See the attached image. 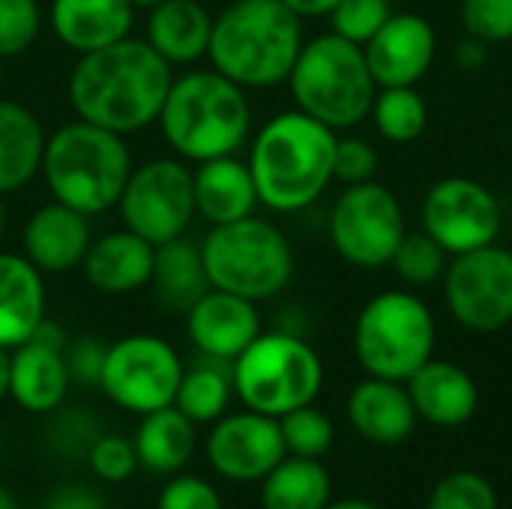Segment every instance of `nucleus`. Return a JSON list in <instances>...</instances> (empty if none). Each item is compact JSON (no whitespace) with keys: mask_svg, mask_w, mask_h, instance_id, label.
Masks as SVG:
<instances>
[{"mask_svg":"<svg viewBox=\"0 0 512 509\" xmlns=\"http://www.w3.org/2000/svg\"><path fill=\"white\" fill-rule=\"evenodd\" d=\"M261 483L264 509H324L333 501V480L321 459L285 456Z\"/></svg>","mask_w":512,"mask_h":509,"instance_id":"c756f323","label":"nucleus"},{"mask_svg":"<svg viewBox=\"0 0 512 509\" xmlns=\"http://www.w3.org/2000/svg\"><path fill=\"white\" fill-rule=\"evenodd\" d=\"M195 189V216L210 228L246 219L258 207V189L249 171V162L234 156H219L198 162L192 171Z\"/></svg>","mask_w":512,"mask_h":509,"instance_id":"5701e85b","label":"nucleus"},{"mask_svg":"<svg viewBox=\"0 0 512 509\" xmlns=\"http://www.w3.org/2000/svg\"><path fill=\"white\" fill-rule=\"evenodd\" d=\"M51 30L75 54H90L132 33L129 0H51Z\"/></svg>","mask_w":512,"mask_h":509,"instance_id":"b1692460","label":"nucleus"},{"mask_svg":"<svg viewBox=\"0 0 512 509\" xmlns=\"http://www.w3.org/2000/svg\"><path fill=\"white\" fill-rule=\"evenodd\" d=\"M450 315L474 333H498L512 321V252L483 246L456 255L444 273Z\"/></svg>","mask_w":512,"mask_h":509,"instance_id":"ddd939ff","label":"nucleus"},{"mask_svg":"<svg viewBox=\"0 0 512 509\" xmlns=\"http://www.w3.org/2000/svg\"><path fill=\"white\" fill-rule=\"evenodd\" d=\"M390 267L399 273L402 282L414 288H426L447 273V252L423 231V234H405L399 249L390 258Z\"/></svg>","mask_w":512,"mask_h":509,"instance_id":"72a5a7b5","label":"nucleus"},{"mask_svg":"<svg viewBox=\"0 0 512 509\" xmlns=\"http://www.w3.org/2000/svg\"><path fill=\"white\" fill-rule=\"evenodd\" d=\"M195 423L174 405L144 414L135 432L138 465L153 474H180L195 456Z\"/></svg>","mask_w":512,"mask_h":509,"instance_id":"cd10ccee","label":"nucleus"},{"mask_svg":"<svg viewBox=\"0 0 512 509\" xmlns=\"http://www.w3.org/2000/svg\"><path fill=\"white\" fill-rule=\"evenodd\" d=\"M504 213L489 186L468 177H444L423 198V231L447 252L465 255L492 246Z\"/></svg>","mask_w":512,"mask_h":509,"instance_id":"4468645a","label":"nucleus"},{"mask_svg":"<svg viewBox=\"0 0 512 509\" xmlns=\"http://www.w3.org/2000/svg\"><path fill=\"white\" fill-rule=\"evenodd\" d=\"M6 231V204H3V195H0V237Z\"/></svg>","mask_w":512,"mask_h":509,"instance_id":"3c124183","label":"nucleus"},{"mask_svg":"<svg viewBox=\"0 0 512 509\" xmlns=\"http://www.w3.org/2000/svg\"><path fill=\"white\" fill-rule=\"evenodd\" d=\"M333 153L336 132L300 108L270 117L249 150L258 204L273 213L312 207L333 183Z\"/></svg>","mask_w":512,"mask_h":509,"instance_id":"f03ea898","label":"nucleus"},{"mask_svg":"<svg viewBox=\"0 0 512 509\" xmlns=\"http://www.w3.org/2000/svg\"><path fill=\"white\" fill-rule=\"evenodd\" d=\"M0 87H3V60H0Z\"/></svg>","mask_w":512,"mask_h":509,"instance_id":"603ef678","label":"nucleus"},{"mask_svg":"<svg viewBox=\"0 0 512 509\" xmlns=\"http://www.w3.org/2000/svg\"><path fill=\"white\" fill-rule=\"evenodd\" d=\"M132 168L123 135L75 117V123H63L45 138L39 174L54 201L99 216L117 207Z\"/></svg>","mask_w":512,"mask_h":509,"instance_id":"39448f33","label":"nucleus"},{"mask_svg":"<svg viewBox=\"0 0 512 509\" xmlns=\"http://www.w3.org/2000/svg\"><path fill=\"white\" fill-rule=\"evenodd\" d=\"M324 509H381L369 501H360V498H348V501H330Z\"/></svg>","mask_w":512,"mask_h":509,"instance_id":"de8ad7c7","label":"nucleus"},{"mask_svg":"<svg viewBox=\"0 0 512 509\" xmlns=\"http://www.w3.org/2000/svg\"><path fill=\"white\" fill-rule=\"evenodd\" d=\"M123 228L153 246L177 240L195 219L192 168L177 159H150L135 165L117 201Z\"/></svg>","mask_w":512,"mask_h":509,"instance_id":"9d476101","label":"nucleus"},{"mask_svg":"<svg viewBox=\"0 0 512 509\" xmlns=\"http://www.w3.org/2000/svg\"><path fill=\"white\" fill-rule=\"evenodd\" d=\"M213 15L201 0H165L150 9L147 42L171 66H186L207 57Z\"/></svg>","mask_w":512,"mask_h":509,"instance_id":"a878e982","label":"nucleus"},{"mask_svg":"<svg viewBox=\"0 0 512 509\" xmlns=\"http://www.w3.org/2000/svg\"><path fill=\"white\" fill-rule=\"evenodd\" d=\"M297 18H321V15H330L339 0H282Z\"/></svg>","mask_w":512,"mask_h":509,"instance_id":"a18cd8bd","label":"nucleus"},{"mask_svg":"<svg viewBox=\"0 0 512 509\" xmlns=\"http://www.w3.org/2000/svg\"><path fill=\"white\" fill-rule=\"evenodd\" d=\"M201 258L210 288L246 297L252 303L273 300L294 276V252L288 237L255 213L210 228L201 240Z\"/></svg>","mask_w":512,"mask_h":509,"instance_id":"0eeeda50","label":"nucleus"},{"mask_svg":"<svg viewBox=\"0 0 512 509\" xmlns=\"http://www.w3.org/2000/svg\"><path fill=\"white\" fill-rule=\"evenodd\" d=\"M435 30L423 15L399 12L363 45L369 72L378 87H414L435 60Z\"/></svg>","mask_w":512,"mask_h":509,"instance_id":"f3484780","label":"nucleus"},{"mask_svg":"<svg viewBox=\"0 0 512 509\" xmlns=\"http://www.w3.org/2000/svg\"><path fill=\"white\" fill-rule=\"evenodd\" d=\"M462 24L468 36L489 45L512 39V0H462Z\"/></svg>","mask_w":512,"mask_h":509,"instance_id":"4c0bfd02","label":"nucleus"},{"mask_svg":"<svg viewBox=\"0 0 512 509\" xmlns=\"http://www.w3.org/2000/svg\"><path fill=\"white\" fill-rule=\"evenodd\" d=\"M42 27L36 0H0V60L24 54Z\"/></svg>","mask_w":512,"mask_h":509,"instance_id":"c9c22d12","label":"nucleus"},{"mask_svg":"<svg viewBox=\"0 0 512 509\" xmlns=\"http://www.w3.org/2000/svg\"><path fill=\"white\" fill-rule=\"evenodd\" d=\"M153 258H156L153 243L132 234L129 228H120L90 243L81 261V270L90 288L108 297H120V294H135L144 285H150Z\"/></svg>","mask_w":512,"mask_h":509,"instance_id":"aec40b11","label":"nucleus"},{"mask_svg":"<svg viewBox=\"0 0 512 509\" xmlns=\"http://www.w3.org/2000/svg\"><path fill=\"white\" fill-rule=\"evenodd\" d=\"M9 396V351L0 348V402Z\"/></svg>","mask_w":512,"mask_h":509,"instance_id":"49530a36","label":"nucleus"},{"mask_svg":"<svg viewBox=\"0 0 512 509\" xmlns=\"http://www.w3.org/2000/svg\"><path fill=\"white\" fill-rule=\"evenodd\" d=\"M393 15L390 0H339V6L330 12L333 33L366 45Z\"/></svg>","mask_w":512,"mask_h":509,"instance_id":"e433bc0d","label":"nucleus"},{"mask_svg":"<svg viewBox=\"0 0 512 509\" xmlns=\"http://www.w3.org/2000/svg\"><path fill=\"white\" fill-rule=\"evenodd\" d=\"M303 18L282 0H234L213 18L207 57L243 90L288 81L303 48Z\"/></svg>","mask_w":512,"mask_h":509,"instance_id":"7ed1b4c3","label":"nucleus"},{"mask_svg":"<svg viewBox=\"0 0 512 509\" xmlns=\"http://www.w3.org/2000/svg\"><path fill=\"white\" fill-rule=\"evenodd\" d=\"M231 366L234 363H228V360L204 357L189 372L183 369V378H180V387L174 396V408L183 411L195 426L216 423L219 417H225L231 393H234Z\"/></svg>","mask_w":512,"mask_h":509,"instance_id":"7c9ffc66","label":"nucleus"},{"mask_svg":"<svg viewBox=\"0 0 512 509\" xmlns=\"http://www.w3.org/2000/svg\"><path fill=\"white\" fill-rule=\"evenodd\" d=\"M90 243V216L51 198V204H42L30 213L21 234V255L42 276H60L72 267H81Z\"/></svg>","mask_w":512,"mask_h":509,"instance_id":"6ab92c4d","label":"nucleus"},{"mask_svg":"<svg viewBox=\"0 0 512 509\" xmlns=\"http://www.w3.org/2000/svg\"><path fill=\"white\" fill-rule=\"evenodd\" d=\"M45 138L30 108L0 99V195L24 189L39 174Z\"/></svg>","mask_w":512,"mask_h":509,"instance_id":"bb28decb","label":"nucleus"},{"mask_svg":"<svg viewBox=\"0 0 512 509\" xmlns=\"http://www.w3.org/2000/svg\"><path fill=\"white\" fill-rule=\"evenodd\" d=\"M378 171V153L369 141L363 138H336V153H333V180L345 186L369 183L375 180Z\"/></svg>","mask_w":512,"mask_h":509,"instance_id":"ea45409f","label":"nucleus"},{"mask_svg":"<svg viewBox=\"0 0 512 509\" xmlns=\"http://www.w3.org/2000/svg\"><path fill=\"white\" fill-rule=\"evenodd\" d=\"M183 378V363L177 351L159 336H126L105 351L102 393L129 414H150L174 405Z\"/></svg>","mask_w":512,"mask_h":509,"instance_id":"f8f14e48","label":"nucleus"},{"mask_svg":"<svg viewBox=\"0 0 512 509\" xmlns=\"http://www.w3.org/2000/svg\"><path fill=\"white\" fill-rule=\"evenodd\" d=\"M174 72L147 39H120L78 54L69 72V105L78 120L117 135L153 126L162 114Z\"/></svg>","mask_w":512,"mask_h":509,"instance_id":"f257e3e1","label":"nucleus"},{"mask_svg":"<svg viewBox=\"0 0 512 509\" xmlns=\"http://www.w3.org/2000/svg\"><path fill=\"white\" fill-rule=\"evenodd\" d=\"M186 333L201 357L234 363L261 336L258 303L210 288L186 312Z\"/></svg>","mask_w":512,"mask_h":509,"instance_id":"a211bd4d","label":"nucleus"},{"mask_svg":"<svg viewBox=\"0 0 512 509\" xmlns=\"http://www.w3.org/2000/svg\"><path fill=\"white\" fill-rule=\"evenodd\" d=\"M435 318L411 291H384L372 297L354 324V354L372 378L405 384L432 360Z\"/></svg>","mask_w":512,"mask_h":509,"instance_id":"1a4fd4ad","label":"nucleus"},{"mask_svg":"<svg viewBox=\"0 0 512 509\" xmlns=\"http://www.w3.org/2000/svg\"><path fill=\"white\" fill-rule=\"evenodd\" d=\"M150 285L156 291V300L165 309L186 315L210 291V279H207V270H204L201 246H192L183 237L156 246Z\"/></svg>","mask_w":512,"mask_h":509,"instance_id":"c85d7f7f","label":"nucleus"},{"mask_svg":"<svg viewBox=\"0 0 512 509\" xmlns=\"http://www.w3.org/2000/svg\"><path fill=\"white\" fill-rule=\"evenodd\" d=\"M288 456L276 417L240 411L219 417L207 438L213 471L234 483H261Z\"/></svg>","mask_w":512,"mask_h":509,"instance_id":"2eb2a0df","label":"nucleus"},{"mask_svg":"<svg viewBox=\"0 0 512 509\" xmlns=\"http://www.w3.org/2000/svg\"><path fill=\"white\" fill-rule=\"evenodd\" d=\"M42 509H105V501L84 486H66V489L54 492L42 504Z\"/></svg>","mask_w":512,"mask_h":509,"instance_id":"37998d69","label":"nucleus"},{"mask_svg":"<svg viewBox=\"0 0 512 509\" xmlns=\"http://www.w3.org/2000/svg\"><path fill=\"white\" fill-rule=\"evenodd\" d=\"M405 234L399 198L375 180L348 186L333 204L330 240L333 249L354 267H387Z\"/></svg>","mask_w":512,"mask_h":509,"instance_id":"9b49d317","label":"nucleus"},{"mask_svg":"<svg viewBox=\"0 0 512 509\" xmlns=\"http://www.w3.org/2000/svg\"><path fill=\"white\" fill-rule=\"evenodd\" d=\"M0 509H18V504H15V498L0 486Z\"/></svg>","mask_w":512,"mask_h":509,"instance_id":"09e8293b","label":"nucleus"},{"mask_svg":"<svg viewBox=\"0 0 512 509\" xmlns=\"http://www.w3.org/2000/svg\"><path fill=\"white\" fill-rule=\"evenodd\" d=\"M66 333L54 321H42L33 336L12 348L9 354V396L30 414H48L60 408L69 393V366H66Z\"/></svg>","mask_w":512,"mask_h":509,"instance_id":"dca6fc26","label":"nucleus"},{"mask_svg":"<svg viewBox=\"0 0 512 509\" xmlns=\"http://www.w3.org/2000/svg\"><path fill=\"white\" fill-rule=\"evenodd\" d=\"M456 63L462 66V69H468V72H477V69H483L486 63H489V42H483V39H477V36H468V39H462L459 45H456Z\"/></svg>","mask_w":512,"mask_h":509,"instance_id":"c03bdc74","label":"nucleus"},{"mask_svg":"<svg viewBox=\"0 0 512 509\" xmlns=\"http://www.w3.org/2000/svg\"><path fill=\"white\" fill-rule=\"evenodd\" d=\"M279 429H282L288 456H300V459H321L330 453L336 441L333 420L324 411H318L315 402L279 417Z\"/></svg>","mask_w":512,"mask_h":509,"instance_id":"473e14b6","label":"nucleus"},{"mask_svg":"<svg viewBox=\"0 0 512 509\" xmlns=\"http://www.w3.org/2000/svg\"><path fill=\"white\" fill-rule=\"evenodd\" d=\"M42 321L45 276L21 252H0V348L24 345Z\"/></svg>","mask_w":512,"mask_h":509,"instance_id":"393cba45","label":"nucleus"},{"mask_svg":"<svg viewBox=\"0 0 512 509\" xmlns=\"http://www.w3.org/2000/svg\"><path fill=\"white\" fill-rule=\"evenodd\" d=\"M288 84L297 108L333 132L360 126L372 114V102L378 96L363 45L339 33L303 42Z\"/></svg>","mask_w":512,"mask_h":509,"instance_id":"423d86ee","label":"nucleus"},{"mask_svg":"<svg viewBox=\"0 0 512 509\" xmlns=\"http://www.w3.org/2000/svg\"><path fill=\"white\" fill-rule=\"evenodd\" d=\"M156 509H222V501H219V492L207 480L174 474L159 492Z\"/></svg>","mask_w":512,"mask_h":509,"instance_id":"a19ab883","label":"nucleus"},{"mask_svg":"<svg viewBox=\"0 0 512 509\" xmlns=\"http://www.w3.org/2000/svg\"><path fill=\"white\" fill-rule=\"evenodd\" d=\"M90 468L96 471L99 480L105 483H123L135 474L138 468V453L135 444L120 438V435H102L90 444L87 450Z\"/></svg>","mask_w":512,"mask_h":509,"instance_id":"58836bf2","label":"nucleus"},{"mask_svg":"<svg viewBox=\"0 0 512 509\" xmlns=\"http://www.w3.org/2000/svg\"><path fill=\"white\" fill-rule=\"evenodd\" d=\"M426 509H498V492L477 471H450L435 483Z\"/></svg>","mask_w":512,"mask_h":509,"instance_id":"f704fd0d","label":"nucleus"},{"mask_svg":"<svg viewBox=\"0 0 512 509\" xmlns=\"http://www.w3.org/2000/svg\"><path fill=\"white\" fill-rule=\"evenodd\" d=\"M372 120L381 138L393 144H411L426 132L429 108L414 87H384L372 102Z\"/></svg>","mask_w":512,"mask_h":509,"instance_id":"2f4dec72","label":"nucleus"},{"mask_svg":"<svg viewBox=\"0 0 512 509\" xmlns=\"http://www.w3.org/2000/svg\"><path fill=\"white\" fill-rule=\"evenodd\" d=\"M348 420L360 438L381 447H396L411 438L417 426V411L408 387L387 378H366L348 396Z\"/></svg>","mask_w":512,"mask_h":509,"instance_id":"4be33fe9","label":"nucleus"},{"mask_svg":"<svg viewBox=\"0 0 512 509\" xmlns=\"http://www.w3.org/2000/svg\"><path fill=\"white\" fill-rule=\"evenodd\" d=\"M159 129L183 162L234 156L252 129L246 90L216 69H195L171 81Z\"/></svg>","mask_w":512,"mask_h":509,"instance_id":"20e7f679","label":"nucleus"},{"mask_svg":"<svg viewBox=\"0 0 512 509\" xmlns=\"http://www.w3.org/2000/svg\"><path fill=\"white\" fill-rule=\"evenodd\" d=\"M234 393L249 411L285 417L312 405L324 387V363L294 333H261L231 366Z\"/></svg>","mask_w":512,"mask_h":509,"instance_id":"6e6552de","label":"nucleus"},{"mask_svg":"<svg viewBox=\"0 0 512 509\" xmlns=\"http://www.w3.org/2000/svg\"><path fill=\"white\" fill-rule=\"evenodd\" d=\"M129 3H132L135 9H147V12H150L153 6H159V3H165V0H129Z\"/></svg>","mask_w":512,"mask_h":509,"instance_id":"8fccbe9b","label":"nucleus"},{"mask_svg":"<svg viewBox=\"0 0 512 509\" xmlns=\"http://www.w3.org/2000/svg\"><path fill=\"white\" fill-rule=\"evenodd\" d=\"M105 345H99L96 339H78L75 345H66V366H69V378L87 387H99L102 378V363H105Z\"/></svg>","mask_w":512,"mask_h":509,"instance_id":"79ce46f5","label":"nucleus"},{"mask_svg":"<svg viewBox=\"0 0 512 509\" xmlns=\"http://www.w3.org/2000/svg\"><path fill=\"white\" fill-rule=\"evenodd\" d=\"M405 387L417 417L438 429L465 426L480 405L477 381L462 366L447 360H429L405 381Z\"/></svg>","mask_w":512,"mask_h":509,"instance_id":"412c9836","label":"nucleus"}]
</instances>
